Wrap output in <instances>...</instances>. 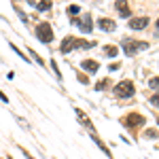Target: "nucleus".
<instances>
[{
	"instance_id": "nucleus-6",
	"label": "nucleus",
	"mask_w": 159,
	"mask_h": 159,
	"mask_svg": "<svg viewBox=\"0 0 159 159\" xmlns=\"http://www.w3.org/2000/svg\"><path fill=\"white\" fill-rule=\"evenodd\" d=\"M147 25H148V17H138V19H132L129 21V28L132 30H142Z\"/></svg>"
},
{
	"instance_id": "nucleus-1",
	"label": "nucleus",
	"mask_w": 159,
	"mask_h": 159,
	"mask_svg": "<svg viewBox=\"0 0 159 159\" xmlns=\"http://www.w3.org/2000/svg\"><path fill=\"white\" fill-rule=\"evenodd\" d=\"M74 47L91 49V47H93V43H87V40H79V38H74V36H68V38H64V40H61L60 51H61V53H68V51H72Z\"/></svg>"
},
{
	"instance_id": "nucleus-14",
	"label": "nucleus",
	"mask_w": 159,
	"mask_h": 159,
	"mask_svg": "<svg viewBox=\"0 0 159 159\" xmlns=\"http://www.w3.org/2000/svg\"><path fill=\"white\" fill-rule=\"evenodd\" d=\"M151 104L159 108V91H157V93H153V98H151Z\"/></svg>"
},
{
	"instance_id": "nucleus-9",
	"label": "nucleus",
	"mask_w": 159,
	"mask_h": 159,
	"mask_svg": "<svg viewBox=\"0 0 159 159\" xmlns=\"http://www.w3.org/2000/svg\"><path fill=\"white\" fill-rule=\"evenodd\" d=\"M142 123H144V119L140 115H132V117L125 119V125H142Z\"/></svg>"
},
{
	"instance_id": "nucleus-2",
	"label": "nucleus",
	"mask_w": 159,
	"mask_h": 159,
	"mask_svg": "<svg viewBox=\"0 0 159 159\" xmlns=\"http://www.w3.org/2000/svg\"><path fill=\"white\" fill-rule=\"evenodd\" d=\"M134 91H136V87H134L132 81H119V83L115 85V96H117V98H121V100L132 98V96H134Z\"/></svg>"
},
{
	"instance_id": "nucleus-21",
	"label": "nucleus",
	"mask_w": 159,
	"mask_h": 159,
	"mask_svg": "<svg viewBox=\"0 0 159 159\" xmlns=\"http://www.w3.org/2000/svg\"><path fill=\"white\" fill-rule=\"evenodd\" d=\"M157 123H159V119H157Z\"/></svg>"
},
{
	"instance_id": "nucleus-17",
	"label": "nucleus",
	"mask_w": 159,
	"mask_h": 159,
	"mask_svg": "<svg viewBox=\"0 0 159 159\" xmlns=\"http://www.w3.org/2000/svg\"><path fill=\"white\" fill-rule=\"evenodd\" d=\"M147 138H157V132L155 129H147Z\"/></svg>"
},
{
	"instance_id": "nucleus-3",
	"label": "nucleus",
	"mask_w": 159,
	"mask_h": 159,
	"mask_svg": "<svg viewBox=\"0 0 159 159\" xmlns=\"http://www.w3.org/2000/svg\"><path fill=\"white\" fill-rule=\"evenodd\" d=\"M36 36L40 43H51L53 40V30H51V24H40L36 28Z\"/></svg>"
},
{
	"instance_id": "nucleus-10",
	"label": "nucleus",
	"mask_w": 159,
	"mask_h": 159,
	"mask_svg": "<svg viewBox=\"0 0 159 159\" xmlns=\"http://www.w3.org/2000/svg\"><path fill=\"white\" fill-rule=\"evenodd\" d=\"M83 68H85L87 72H96V70H98V61L96 60H85L83 61Z\"/></svg>"
},
{
	"instance_id": "nucleus-19",
	"label": "nucleus",
	"mask_w": 159,
	"mask_h": 159,
	"mask_svg": "<svg viewBox=\"0 0 159 159\" xmlns=\"http://www.w3.org/2000/svg\"><path fill=\"white\" fill-rule=\"evenodd\" d=\"M0 100H2V102H9V98H7V96H4L2 91H0Z\"/></svg>"
},
{
	"instance_id": "nucleus-4",
	"label": "nucleus",
	"mask_w": 159,
	"mask_h": 159,
	"mask_svg": "<svg viewBox=\"0 0 159 159\" xmlns=\"http://www.w3.org/2000/svg\"><path fill=\"white\" fill-rule=\"evenodd\" d=\"M147 43H136V40H125L123 43V53L125 55H134L138 49H147Z\"/></svg>"
},
{
	"instance_id": "nucleus-8",
	"label": "nucleus",
	"mask_w": 159,
	"mask_h": 159,
	"mask_svg": "<svg viewBox=\"0 0 159 159\" xmlns=\"http://www.w3.org/2000/svg\"><path fill=\"white\" fill-rule=\"evenodd\" d=\"M98 25H100V30H104V32H112L115 30V21L112 19H100Z\"/></svg>"
},
{
	"instance_id": "nucleus-5",
	"label": "nucleus",
	"mask_w": 159,
	"mask_h": 159,
	"mask_svg": "<svg viewBox=\"0 0 159 159\" xmlns=\"http://www.w3.org/2000/svg\"><path fill=\"white\" fill-rule=\"evenodd\" d=\"M74 25H79L83 32H91V15H87V13H85L83 19H74Z\"/></svg>"
},
{
	"instance_id": "nucleus-20",
	"label": "nucleus",
	"mask_w": 159,
	"mask_h": 159,
	"mask_svg": "<svg viewBox=\"0 0 159 159\" xmlns=\"http://www.w3.org/2000/svg\"><path fill=\"white\" fill-rule=\"evenodd\" d=\"M157 28H159V21H157Z\"/></svg>"
},
{
	"instance_id": "nucleus-15",
	"label": "nucleus",
	"mask_w": 159,
	"mask_h": 159,
	"mask_svg": "<svg viewBox=\"0 0 159 159\" xmlns=\"http://www.w3.org/2000/svg\"><path fill=\"white\" fill-rule=\"evenodd\" d=\"M79 11H81V9H79L76 4H72V7H68V13H70V15H76Z\"/></svg>"
},
{
	"instance_id": "nucleus-16",
	"label": "nucleus",
	"mask_w": 159,
	"mask_h": 159,
	"mask_svg": "<svg viewBox=\"0 0 159 159\" xmlns=\"http://www.w3.org/2000/svg\"><path fill=\"white\" fill-rule=\"evenodd\" d=\"M151 87H153V89H159V76L151 79Z\"/></svg>"
},
{
	"instance_id": "nucleus-13",
	"label": "nucleus",
	"mask_w": 159,
	"mask_h": 159,
	"mask_svg": "<svg viewBox=\"0 0 159 159\" xmlns=\"http://www.w3.org/2000/svg\"><path fill=\"white\" fill-rule=\"evenodd\" d=\"M104 53H106L108 57H115V55L119 53V49H117V47H106V49H104Z\"/></svg>"
},
{
	"instance_id": "nucleus-11",
	"label": "nucleus",
	"mask_w": 159,
	"mask_h": 159,
	"mask_svg": "<svg viewBox=\"0 0 159 159\" xmlns=\"http://www.w3.org/2000/svg\"><path fill=\"white\" fill-rule=\"evenodd\" d=\"M51 7H53V2H51V0H40V2L36 4L38 11H49Z\"/></svg>"
},
{
	"instance_id": "nucleus-18",
	"label": "nucleus",
	"mask_w": 159,
	"mask_h": 159,
	"mask_svg": "<svg viewBox=\"0 0 159 159\" xmlns=\"http://www.w3.org/2000/svg\"><path fill=\"white\" fill-rule=\"evenodd\" d=\"M96 89H98V91H102V89H106V83H104V81H102V83H98V85H96Z\"/></svg>"
},
{
	"instance_id": "nucleus-7",
	"label": "nucleus",
	"mask_w": 159,
	"mask_h": 159,
	"mask_svg": "<svg viewBox=\"0 0 159 159\" xmlns=\"http://www.w3.org/2000/svg\"><path fill=\"white\" fill-rule=\"evenodd\" d=\"M117 11H119V15H121V17H129V13H132L125 0H117Z\"/></svg>"
},
{
	"instance_id": "nucleus-12",
	"label": "nucleus",
	"mask_w": 159,
	"mask_h": 159,
	"mask_svg": "<svg viewBox=\"0 0 159 159\" xmlns=\"http://www.w3.org/2000/svg\"><path fill=\"white\" fill-rule=\"evenodd\" d=\"M93 140H96V144H98V147L102 148V151H104V153H106L108 157H112V155H110V151H108V148H106V144H104V142H102V140H100V138H98V136H96V134H93Z\"/></svg>"
}]
</instances>
